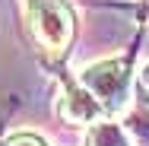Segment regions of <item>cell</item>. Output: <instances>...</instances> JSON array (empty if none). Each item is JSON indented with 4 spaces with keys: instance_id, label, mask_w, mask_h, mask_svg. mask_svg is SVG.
I'll list each match as a JSON object with an SVG mask.
<instances>
[{
    "instance_id": "6da1fadb",
    "label": "cell",
    "mask_w": 149,
    "mask_h": 146,
    "mask_svg": "<svg viewBox=\"0 0 149 146\" xmlns=\"http://www.w3.org/2000/svg\"><path fill=\"white\" fill-rule=\"evenodd\" d=\"M26 3V16H29V29L35 41L51 51L63 54L73 41V13L63 0H22Z\"/></svg>"
},
{
    "instance_id": "7a4b0ae2",
    "label": "cell",
    "mask_w": 149,
    "mask_h": 146,
    "mask_svg": "<svg viewBox=\"0 0 149 146\" xmlns=\"http://www.w3.org/2000/svg\"><path fill=\"white\" fill-rule=\"evenodd\" d=\"M83 86L102 102L105 111H120L127 105V92H130V76H127V64L124 60H98L83 70Z\"/></svg>"
},
{
    "instance_id": "3957f363",
    "label": "cell",
    "mask_w": 149,
    "mask_h": 146,
    "mask_svg": "<svg viewBox=\"0 0 149 146\" xmlns=\"http://www.w3.org/2000/svg\"><path fill=\"white\" fill-rule=\"evenodd\" d=\"M60 115L70 124H95V121H102L105 108H102V102L89 89L79 83V86H67L60 92Z\"/></svg>"
},
{
    "instance_id": "277c9868",
    "label": "cell",
    "mask_w": 149,
    "mask_h": 146,
    "mask_svg": "<svg viewBox=\"0 0 149 146\" xmlns=\"http://www.w3.org/2000/svg\"><path fill=\"white\" fill-rule=\"evenodd\" d=\"M86 146H130V140H127V133H124V127L118 121H105L102 117V121L89 124Z\"/></svg>"
},
{
    "instance_id": "5b68a950",
    "label": "cell",
    "mask_w": 149,
    "mask_h": 146,
    "mask_svg": "<svg viewBox=\"0 0 149 146\" xmlns=\"http://www.w3.org/2000/svg\"><path fill=\"white\" fill-rule=\"evenodd\" d=\"M133 92H136V102L143 105V108H149V64L136 73V83H133Z\"/></svg>"
},
{
    "instance_id": "8992f818",
    "label": "cell",
    "mask_w": 149,
    "mask_h": 146,
    "mask_svg": "<svg viewBox=\"0 0 149 146\" xmlns=\"http://www.w3.org/2000/svg\"><path fill=\"white\" fill-rule=\"evenodd\" d=\"M0 146H45V143H41V137H35V133H13L10 140H3Z\"/></svg>"
}]
</instances>
